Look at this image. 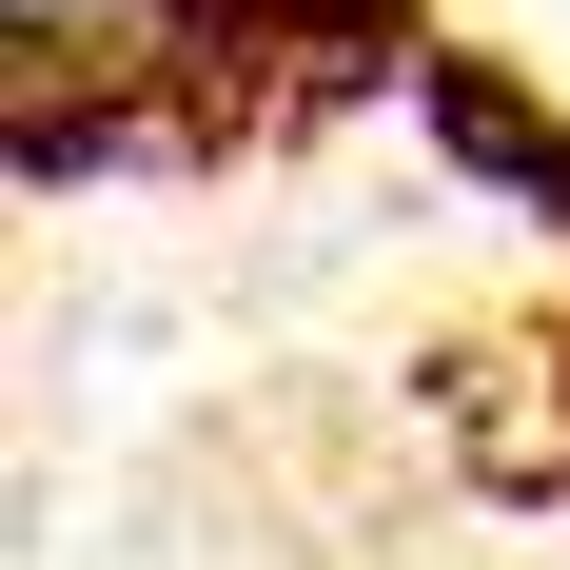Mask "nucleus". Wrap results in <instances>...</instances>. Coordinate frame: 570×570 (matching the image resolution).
<instances>
[{
  "instance_id": "nucleus-1",
  "label": "nucleus",
  "mask_w": 570,
  "mask_h": 570,
  "mask_svg": "<svg viewBox=\"0 0 570 570\" xmlns=\"http://www.w3.org/2000/svg\"><path fill=\"white\" fill-rule=\"evenodd\" d=\"M433 118H453V158H492L512 197H570V118H531L492 59H433Z\"/></svg>"
},
{
  "instance_id": "nucleus-2",
  "label": "nucleus",
  "mask_w": 570,
  "mask_h": 570,
  "mask_svg": "<svg viewBox=\"0 0 570 570\" xmlns=\"http://www.w3.org/2000/svg\"><path fill=\"white\" fill-rule=\"evenodd\" d=\"M177 0H20V79H59V59H158Z\"/></svg>"
}]
</instances>
